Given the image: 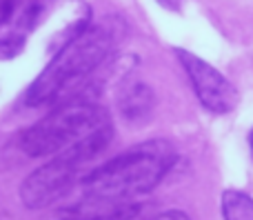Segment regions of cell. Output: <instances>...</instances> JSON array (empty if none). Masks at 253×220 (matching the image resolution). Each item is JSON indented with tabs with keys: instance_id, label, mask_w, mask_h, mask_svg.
I'll use <instances>...</instances> for the list:
<instances>
[{
	"instance_id": "obj_1",
	"label": "cell",
	"mask_w": 253,
	"mask_h": 220,
	"mask_svg": "<svg viewBox=\"0 0 253 220\" xmlns=\"http://www.w3.org/2000/svg\"><path fill=\"white\" fill-rule=\"evenodd\" d=\"M120 40H123V22L118 18H107L96 25L89 22L83 31H78L53 53L51 62L31 83L25 98L27 105L40 107L53 102L67 87L96 71L111 56Z\"/></svg>"
},
{
	"instance_id": "obj_2",
	"label": "cell",
	"mask_w": 253,
	"mask_h": 220,
	"mask_svg": "<svg viewBox=\"0 0 253 220\" xmlns=\"http://www.w3.org/2000/svg\"><path fill=\"white\" fill-rule=\"evenodd\" d=\"M178 160L175 147L167 140H147L129 147L84 178V196L116 203L153 191Z\"/></svg>"
},
{
	"instance_id": "obj_3",
	"label": "cell",
	"mask_w": 253,
	"mask_h": 220,
	"mask_svg": "<svg viewBox=\"0 0 253 220\" xmlns=\"http://www.w3.org/2000/svg\"><path fill=\"white\" fill-rule=\"evenodd\" d=\"M109 125V111L102 105L87 98H71L25 129L20 136V147L31 158H47L87 140Z\"/></svg>"
},
{
	"instance_id": "obj_4",
	"label": "cell",
	"mask_w": 253,
	"mask_h": 220,
	"mask_svg": "<svg viewBox=\"0 0 253 220\" xmlns=\"http://www.w3.org/2000/svg\"><path fill=\"white\" fill-rule=\"evenodd\" d=\"M114 138V125L96 132L87 140L56 154L49 163L31 172L20 185V200L27 209H44L58 203L71 189L80 167L91 163L109 147Z\"/></svg>"
},
{
	"instance_id": "obj_5",
	"label": "cell",
	"mask_w": 253,
	"mask_h": 220,
	"mask_svg": "<svg viewBox=\"0 0 253 220\" xmlns=\"http://www.w3.org/2000/svg\"><path fill=\"white\" fill-rule=\"evenodd\" d=\"M175 56H178L180 65L184 67V71H187L200 105L207 111L222 116L236 109L238 89L215 67H211L207 60L198 58L196 53L187 51V49H175Z\"/></svg>"
},
{
	"instance_id": "obj_6",
	"label": "cell",
	"mask_w": 253,
	"mask_h": 220,
	"mask_svg": "<svg viewBox=\"0 0 253 220\" xmlns=\"http://www.w3.org/2000/svg\"><path fill=\"white\" fill-rule=\"evenodd\" d=\"M153 102H156V96L151 89L142 83H133L123 91L118 105L126 120H144L151 114Z\"/></svg>"
},
{
	"instance_id": "obj_7",
	"label": "cell",
	"mask_w": 253,
	"mask_h": 220,
	"mask_svg": "<svg viewBox=\"0 0 253 220\" xmlns=\"http://www.w3.org/2000/svg\"><path fill=\"white\" fill-rule=\"evenodd\" d=\"M224 220H253V198L245 191L227 189L222 194Z\"/></svg>"
},
{
	"instance_id": "obj_8",
	"label": "cell",
	"mask_w": 253,
	"mask_h": 220,
	"mask_svg": "<svg viewBox=\"0 0 253 220\" xmlns=\"http://www.w3.org/2000/svg\"><path fill=\"white\" fill-rule=\"evenodd\" d=\"M20 4H22V0H0V31L13 20Z\"/></svg>"
},
{
	"instance_id": "obj_9",
	"label": "cell",
	"mask_w": 253,
	"mask_h": 220,
	"mask_svg": "<svg viewBox=\"0 0 253 220\" xmlns=\"http://www.w3.org/2000/svg\"><path fill=\"white\" fill-rule=\"evenodd\" d=\"M151 220H191V218L182 212H165V214H160V216H156Z\"/></svg>"
},
{
	"instance_id": "obj_10",
	"label": "cell",
	"mask_w": 253,
	"mask_h": 220,
	"mask_svg": "<svg viewBox=\"0 0 253 220\" xmlns=\"http://www.w3.org/2000/svg\"><path fill=\"white\" fill-rule=\"evenodd\" d=\"M156 2L169 11H180V7H182V0H156Z\"/></svg>"
},
{
	"instance_id": "obj_11",
	"label": "cell",
	"mask_w": 253,
	"mask_h": 220,
	"mask_svg": "<svg viewBox=\"0 0 253 220\" xmlns=\"http://www.w3.org/2000/svg\"><path fill=\"white\" fill-rule=\"evenodd\" d=\"M249 145H251V154H253V129H251V136H249Z\"/></svg>"
}]
</instances>
